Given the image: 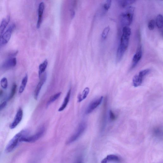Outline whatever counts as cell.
I'll return each mask as SVG.
<instances>
[{
	"label": "cell",
	"mask_w": 163,
	"mask_h": 163,
	"mask_svg": "<svg viewBox=\"0 0 163 163\" xmlns=\"http://www.w3.org/2000/svg\"><path fill=\"white\" fill-rule=\"evenodd\" d=\"M28 80V76L26 75L23 79L22 83L20 85L19 90V93L21 94L23 93L26 87Z\"/></svg>",
	"instance_id": "obj_21"
},
{
	"label": "cell",
	"mask_w": 163,
	"mask_h": 163,
	"mask_svg": "<svg viewBox=\"0 0 163 163\" xmlns=\"http://www.w3.org/2000/svg\"><path fill=\"white\" fill-rule=\"evenodd\" d=\"M3 93V91L2 90L0 91V95H1Z\"/></svg>",
	"instance_id": "obj_33"
},
{
	"label": "cell",
	"mask_w": 163,
	"mask_h": 163,
	"mask_svg": "<svg viewBox=\"0 0 163 163\" xmlns=\"http://www.w3.org/2000/svg\"><path fill=\"white\" fill-rule=\"evenodd\" d=\"M90 92V89L88 87L85 88L82 94L79 95L78 97V102H80L86 99Z\"/></svg>",
	"instance_id": "obj_18"
},
{
	"label": "cell",
	"mask_w": 163,
	"mask_h": 163,
	"mask_svg": "<svg viewBox=\"0 0 163 163\" xmlns=\"http://www.w3.org/2000/svg\"><path fill=\"white\" fill-rule=\"evenodd\" d=\"M158 27L161 29L163 27V17L161 14H159L157 17L155 21Z\"/></svg>",
	"instance_id": "obj_22"
},
{
	"label": "cell",
	"mask_w": 163,
	"mask_h": 163,
	"mask_svg": "<svg viewBox=\"0 0 163 163\" xmlns=\"http://www.w3.org/2000/svg\"><path fill=\"white\" fill-rule=\"evenodd\" d=\"M61 94V93H57L52 96L50 98L47 103V106H48L49 105H50L52 103L55 101L56 100L60 97Z\"/></svg>",
	"instance_id": "obj_23"
},
{
	"label": "cell",
	"mask_w": 163,
	"mask_h": 163,
	"mask_svg": "<svg viewBox=\"0 0 163 163\" xmlns=\"http://www.w3.org/2000/svg\"><path fill=\"white\" fill-rule=\"evenodd\" d=\"M110 30V28L109 26L105 28L102 34V38L103 40L107 38Z\"/></svg>",
	"instance_id": "obj_24"
},
{
	"label": "cell",
	"mask_w": 163,
	"mask_h": 163,
	"mask_svg": "<svg viewBox=\"0 0 163 163\" xmlns=\"http://www.w3.org/2000/svg\"><path fill=\"white\" fill-rule=\"evenodd\" d=\"M17 89V85L16 84H14L13 85L11 94L9 98V100H11V99L15 95Z\"/></svg>",
	"instance_id": "obj_26"
},
{
	"label": "cell",
	"mask_w": 163,
	"mask_h": 163,
	"mask_svg": "<svg viewBox=\"0 0 163 163\" xmlns=\"http://www.w3.org/2000/svg\"><path fill=\"white\" fill-rule=\"evenodd\" d=\"M10 19L9 16H8L2 20L1 24L0 25V36L2 34L5 28L8 26L9 22Z\"/></svg>",
	"instance_id": "obj_17"
},
{
	"label": "cell",
	"mask_w": 163,
	"mask_h": 163,
	"mask_svg": "<svg viewBox=\"0 0 163 163\" xmlns=\"http://www.w3.org/2000/svg\"><path fill=\"white\" fill-rule=\"evenodd\" d=\"M136 1L133 0H124V1H119L118 4L119 6L121 8H124L125 7L130 5L134 2Z\"/></svg>",
	"instance_id": "obj_20"
},
{
	"label": "cell",
	"mask_w": 163,
	"mask_h": 163,
	"mask_svg": "<svg viewBox=\"0 0 163 163\" xmlns=\"http://www.w3.org/2000/svg\"><path fill=\"white\" fill-rule=\"evenodd\" d=\"M76 163H82V162L80 160V161H77Z\"/></svg>",
	"instance_id": "obj_34"
},
{
	"label": "cell",
	"mask_w": 163,
	"mask_h": 163,
	"mask_svg": "<svg viewBox=\"0 0 163 163\" xmlns=\"http://www.w3.org/2000/svg\"><path fill=\"white\" fill-rule=\"evenodd\" d=\"M28 136V133L26 130H23L17 134L6 146L5 149V152L7 153L11 152L16 147L19 143L21 142V139Z\"/></svg>",
	"instance_id": "obj_1"
},
{
	"label": "cell",
	"mask_w": 163,
	"mask_h": 163,
	"mask_svg": "<svg viewBox=\"0 0 163 163\" xmlns=\"http://www.w3.org/2000/svg\"><path fill=\"white\" fill-rule=\"evenodd\" d=\"M155 22L154 19H151L149 22L148 26L149 29L151 30H154L155 26Z\"/></svg>",
	"instance_id": "obj_27"
},
{
	"label": "cell",
	"mask_w": 163,
	"mask_h": 163,
	"mask_svg": "<svg viewBox=\"0 0 163 163\" xmlns=\"http://www.w3.org/2000/svg\"><path fill=\"white\" fill-rule=\"evenodd\" d=\"M112 1L110 0H108L105 2L103 5V8L105 11H108L110 8L111 5Z\"/></svg>",
	"instance_id": "obj_25"
},
{
	"label": "cell",
	"mask_w": 163,
	"mask_h": 163,
	"mask_svg": "<svg viewBox=\"0 0 163 163\" xmlns=\"http://www.w3.org/2000/svg\"><path fill=\"white\" fill-rule=\"evenodd\" d=\"M154 133L157 135H158L160 133V130L158 129H157L154 130Z\"/></svg>",
	"instance_id": "obj_31"
},
{
	"label": "cell",
	"mask_w": 163,
	"mask_h": 163,
	"mask_svg": "<svg viewBox=\"0 0 163 163\" xmlns=\"http://www.w3.org/2000/svg\"><path fill=\"white\" fill-rule=\"evenodd\" d=\"M130 37L122 34L120 45L127 49L129 45Z\"/></svg>",
	"instance_id": "obj_16"
},
{
	"label": "cell",
	"mask_w": 163,
	"mask_h": 163,
	"mask_svg": "<svg viewBox=\"0 0 163 163\" xmlns=\"http://www.w3.org/2000/svg\"><path fill=\"white\" fill-rule=\"evenodd\" d=\"M142 55V49L141 46L140 45L138 47L136 54L133 56L131 67V69L136 66L141 59Z\"/></svg>",
	"instance_id": "obj_7"
},
{
	"label": "cell",
	"mask_w": 163,
	"mask_h": 163,
	"mask_svg": "<svg viewBox=\"0 0 163 163\" xmlns=\"http://www.w3.org/2000/svg\"><path fill=\"white\" fill-rule=\"evenodd\" d=\"M23 115V111L22 109L20 108L16 113L13 122L10 126V128L11 129H13L15 128L19 124L22 119Z\"/></svg>",
	"instance_id": "obj_10"
},
{
	"label": "cell",
	"mask_w": 163,
	"mask_h": 163,
	"mask_svg": "<svg viewBox=\"0 0 163 163\" xmlns=\"http://www.w3.org/2000/svg\"><path fill=\"white\" fill-rule=\"evenodd\" d=\"M1 86L3 89H6L8 86V80L5 77H4L1 82Z\"/></svg>",
	"instance_id": "obj_28"
},
{
	"label": "cell",
	"mask_w": 163,
	"mask_h": 163,
	"mask_svg": "<svg viewBox=\"0 0 163 163\" xmlns=\"http://www.w3.org/2000/svg\"><path fill=\"white\" fill-rule=\"evenodd\" d=\"M48 64L47 59H45L43 62L39 66V75L40 78L41 74L44 73L47 68Z\"/></svg>",
	"instance_id": "obj_19"
},
{
	"label": "cell",
	"mask_w": 163,
	"mask_h": 163,
	"mask_svg": "<svg viewBox=\"0 0 163 163\" xmlns=\"http://www.w3.org/2000/svg\"><path fill=\"white\" fill-rule=\"evenodd\" d=\"M71 92V89H70L67 93V95L64 99V100L62 105L61 107L60 108L58 109V111L59 112H62L63 111L66 107L70 100Z\"/></svg>",
	"instance_id": "obj_15"
},
{
	"label": "cell",
	"mask_w": 163,
	"mask_h": 163,
	"mask_svg": "<svg viewBox=\"0 0 163 163\" xmlns=\"http://www.w3.org/2000/svg\"><path fill=\"white\" fill-rule=\"evenodd\" d=\"M17 64L16 58H11L6 60L2 66V68L5 69H8L15 67Z\"/></svg>",
	"instance_id": "obj_11"
},
{
	"label": "cell",
	"mask_w": 163,
	"mask_h": 163,
	"mask_svg": "<svg viewBox=\"0 0 163 163\" xmlns=\"http://www.w3.org/2000/svg\"><path fill=\"white\" fill-rule=\"evenodd\" d=\"M103 100V97H101L97 100L92 101L89 105L86 111L87 114H88L93 112L99 105H100Z\"/></svg>",
	"instance_id": "obj_9"
},
{
	"label": "cell",
	"mask_w": 163,
	"mask_h": 163,
	"mask_svg": "<svg viewBox=\"0 0 163 163\" xmlns=\"http://www.w3.org/2000/svg\"><path fill=\"white\" fill-rule=\"evenodd\" d=\"M109 115L110 119L112 120H114L115 119L116 116L114 113L111 110L110 111Z\"/></svg>",
	"instance_id": "obj_29"
},
{
	"label": "cell",
	"mask_w": 163,
	"mask_h": 163,
	"mask_svg": "<svg viewBox=\"0 0 163 163\" xmlns=\"http://www.w3.org/2000/svg\"><path fill=\"white\" fill-rule=\"evenodd\" d=\"M46 73H44L40 77V80L35 89L34 93V98L35 100H37L42 87L45 82L47 80Z\"/></svg>",
	"instance_id": "obj_8"
},
{
	"label": "cell",
	"mask_w": 163,
	"mask_h": 163,
	"mask_svg": "<svg viewBox=\"0 0 163 163\" xmlns=\"http://www.w3.org/2000/svg\"><path fill=\"white\" fill-rule=\"evenodd\" d=\"M7 105V102L4 101L2 103L0 104V111H1Z\"/></svg>",
	"instance_id": "obj_30"
},
{
	"label": "cell",
	"mask_w": 163,
	"mask_h": 163,
	"mask_svg": "<svg viewBox=\"0 0 163 163\" xmlns=\"http://www.w3.org/2000/svg\"><path fill=\"white\" fill-rule=\"evenodd\" d=\"M119 161V158L115 154H110L103 159L101 163H108L110 162H118Z\"/></svg>",
	"instance_id": "obj_14"
},
{
	"label": "cell",
	"mask_w": 163,
	"mask_h": 163,
	"mask_svg": "<svg viewBox=\"0 0 163 163\" xmlns=\"http://www.w3.org/2000/svg\"><path fill=\"white\" fill-rule=\"evenodd\" d=\"M75 15V11L72 10L71 11V16L72 18H73Z\"/></svg>",
	"instance_id": "obj_32"
},
{
	"label": "cell",
	"mask_w": 163,
	"mask_h": 163,
	"mask_svg": "<svg viewBox=\"0 0 163 163\" xmlns=\"http://www.w3.org/2000/svg\"><path fill=\"white\" fill-rule=\"evenodd\" d=\"M86 128V124L84 122L81 123L75 133L67 141L68 144L73 142L78 139L83 133Z\"/></svg>",
	"instance_id": "obj_5"
},
{
	"label": "cell",
	"mask_w": 163,
	"mask_h": 163,
	"mask_svg": "<svg viewBox=\"0 0 163 163\" xmlns=\"http://www.w3.org/2000/svg\"><path fill=\"white\" fill-rule=\"evenodd\" d=\"M135 10L134 7L130 6L127 8L126 11L121 14L120 19L121 23L124 27H128L132 23L134 12Z\"/></svg>",
	"instance_id": "obj_2"
},
{
	"label": "cell",
	"mask_w": 163,
	"mask_h": 163,
	"mask_svg": "<svg viewBox=\"0 0 163 163\" xmlns=\"http://www.w3.org/2000/svg\"><path fill=\"white\" fill-rule=\"evenodd\" d=\"M150 71V69H144L141 71L138 74L134 76L133 80V86L136 87L141 86L144 77Z\"/></svg>",
	"instance_id": "obj_4"
},
{
	"label": "cell",
	"mask_w": 163,
	"mask_h": 163,
	"mask_svg": "<svg viewBox=\"0 0 163 163\" xmlns=\"http://www.w3.org/2000/svg\"><path fill=\"white\" fill-rule=\"evenodd\" d=\"M45 129L42 127L40 130L34 135L32 136H27L21 139V142H25L27 143H34L39 139L43 135Z\"/></svg>",
	"instance_id": "obj_6"
},
{
	"label": "cell",
	"mask_w": 163,
	"mask_h": 163,
	"mask_svg": "<svg viewBox=\"0 0 163 163\" xmlns=\"http://www.w3.org/2000/svg\"><path fill=\"white\" fill-rule=\"evenodd\" d=\"M126 50V48L121 45H119L116 55V60L117 62H119L121 61Z\"/></svg>",
	"instance_id": "obj_13"
},
{
	"label": "cell",
	"mask_w": 163,
	"mask_h": 163,
	"mask_svg": "<svg viewBox=\"0 0 163 163\" xmlns=\"http://www.w3.org/2000/svg\"><path fill=\"white\" fill-rule=\"evenodd\" d=\"M15 28V25L12 24L4 33L0 36V48L8 43L11 38L12 33Z\"/></svg>",
	"instance_id": "obj_3"
},
{
	"label": "cell",
	"mask_w": 163,
	"mask_h": 163,
	"mask_svg": "<svg viewBox=\"0 0 163 163\" xmlns=\"http://www.w3.org/2000/svg\"><path fill=\"white\" fill-rule=\"evenodd\" d=\"M44 9V4L43 2H41L39 5L38 9V20L37 24V27H40L42 20V15Z\"/></svg>",
	"instance_id": "obj_12"
}]
</instances>
